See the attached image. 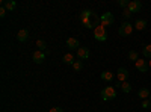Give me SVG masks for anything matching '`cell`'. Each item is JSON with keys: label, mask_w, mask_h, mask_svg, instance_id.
Instances as JSON below:
<instances>
[{"label": "cell", "mask_w": 151, "mask_h": 112, "mask_svg": "<svg viewBox=\"0 0 151 112\" xmlns=\"http://www.w3.org/2000/svg\"><path fill=\"white\" fill-rule=\"evenodd\" d=\"M101 98L104 102H112V100H115L116 98V90H115V86H106V88L101 90Z\"/></svg>", "instance_id": "6da1fadb"}, {"label": "cell", "mask_w": 151, "mask_h": 112, "mask_svg": "<svg viewBox=\"0 0 151 112\" xmlns=\"http://www.w3.org/2000/svg\"><path fill=\"white\" fill-rule=\"evenodd\" d=\"M115 23V17H113L112 12H104L103 15H100V26L103 27H109Z\"/></svg>", "instance_id": "7a4b0ae2"}, {"label": "cell", "mask_w": 151, "mask_h": 112, "mask_svg": "<svg viewBox=\"0 0 151 112\" xmlns=\"http://www.w3.org/2000/svg\"><path fill=\"white\" fill-rule=\"evenodd\" d=\"M94 38L98 41V43H104L107 40V32H106V27L103 26H97L94 29Z\"/></svg>", "instance_id": "3957f363"}, {"label": "cell", "mask_w": 151, "mask_h": 112, "mask_svg": "<svg viewBox=\"0 0 151 112\" xmlns=\"http://www.w3.org/2000/svg\"><path fill=\"white\" fill-rule=\"evenodd\" d=\"M133 29H134V26H132L129 21H124L121 26H119V30L118 32H119L121 36H130L132 32H133Z\"/></svg>", "instance_id": "277c9868"}, {"label": "cell", "mask_w": 151, "mask_h": 112, "mask_svg": "<svg viewBox=\"0 0 151 112\" xmlns=\"http://www.w3.org/2000/svg\"><path fill=\"white\" fill-rule=\"evenodd\" d=\"M129 76H130V73H129V70H127V68H124V67L118 68V74H116L118 82H121V83H122V82H127Z\"/></svg>", "instance_id": "5b68a950"}, {"label": "cell", "mask_w": 151, "mask_h": 112, "mask_svg": "<svg viewBox=\"0 0 151 112\" xmlns=\"http://www.w3.org/2000/svg\"><path fill=\"white\" fill-rule=\"evenodd\" d=\"M45 55H47V53H44V52H41V50H35L33 55H32L33 62H35V64H42L44 59H45Z\"/></svg>", "instance_id": "8992f818"}, {"label": "cell", "mask_w": 151, "mask_h": 112, "mask_svg": "<svg viewBox=\"0 0 151 112\" xmlns=\"http://www.w3.org/2000/svg\"><path fill=\"white\" fill-rule=\"evenodd\" d=\"M134 65H136V70L137 71H141V73H147L148 71V62L147 61H142V59H137L136 62H134Z\"/></svg>", "instance_id": "52a82bcc"}, {"label": "cell", "mask_w": 151, "mask_h": 112, "mask_svg": "<svg viewBox=\"0 0 151 112\" xmlns=\"http://www.w3.org/2000/svg\"><path fill=\"white\" fill-rule=\"evenodd\" d=\"M129 9H130L132 14L133 12H139L142 9V3L139 2V0H132V2L129 3Z\"/></svg>", "instance_id": "ba28073f"}, {"label": "cell", "mask_w": 151, "mask_h": 112, "mask_svg": "<svg viewBox=\"0 0 151 112\" xmlns=\"http://www.w3.org/2000/svg\"><path fill=\"white\" fill-rule=\"evenodd\" d=\"M17 40L20 43H26L29 40V30L27 29H20L18 33H17Z\"/></svg>", "instance_id": "9c48e42d"}, {"label": "cell", "mask_w": 151, "mask_h": 112, "mask_svg": "<svg viewBox=\"0 0 151 112\" xmlns=\"http://www.w3.org/2000/svg\"><path fill=\"white\" fill-rule=\"evenodd\" d=\"M89 48H88V47H80L79 48V50H77V56L80 58V59H88V58H89Z\"/></svg>", "instance_id": "30bf717a"}, {"label": "cell", "mask_w": 151, "mask_h": 112, "mask_svg": "<svg viewBox=\"0 0 151 112\" xmlns=\"http://www.w3.org/2000/svg\"><path fill=\"white\" fill-rule=\"evenodd\" d=\"M67 46H68V48H76V50L80 48V44H79L77 38H68L67 40Z\"/></svg>", "instance_id": "8fae6325"}, {"label": "cell", "mask_w": 151, "mask_h": 112, "mask_svg": "<svg viewBox=\"0 0 151 112\" xmlns=\"http://www.w3.org/2000/svg\"><path fill=\"white\" fill-rule=\"evenodd\" d=\"M82 24L86 29H95V24L92 21V17L91 18H82Z\"/></svg>", "instance_id": "7c38bea8"}, {"label": "cell", "mask_w": 151, "mask_h": 112, "mask_svg": "<svg viewBox=\"0 0 151 112\" xmlns=\"http://www.w3.org/2000/svg\"><path fill=\"white\" fill-rule=\"evenodd\" d=\"M62 62L64 64H68V65H73L74 64V56H73V53H65L64 55V58H62Z\"/></svg>", "instance_id": "4fadbf2b"}, {"label": "cell", "mask_w": 151, "mask_h": 112, "mask_svg": "<svg viewBox=\"0 0 151 112\" xmlns=\"http://www.w3.org/2000/svg\"><path fill=\"white\" fill-rule=\"evenodd\" d=\"M2 6H5V9H6L8 12H11V11H14V9H15L17 3H15V2H12V0H8V2H2Z\"/></svg>", "instance_id": "5bb4252c"}, {"label": "cell", "mask_w": 151, "mask_h": 112, "mask_svg": "<svg viewBox=\"0 0 151 112\" xmlns=\"http://www.w3.org/2000/svg\"><path fill=\"white\" fill-rule=\"evenodd\" d=\"M137 95H139L142 100H147V98L151 95V92L148 91V88H141L139 91H137Z\"/></svg>", "instance_id": "9a60e30c"}, {"label": "cell", "mask_w": 151, "mask_h": 112, "mask_svg": "<svg viewBox=\"0 0 151 112\" xmlns=\"http://www.w3.org/2000/svg\"><path fill=\"white\" fill-rule=\"evenodd\" d=\"M101 79L106 80V82H112V80H113V73L109 71V70L103 71V73H101Z\"/></svg>", "instance_id": "2e32d148"}, {"label": "cell", "mask_w": 151, "mask_h": 112, "mask_svg": "<svg viewBox=\"0 0 151 112\" xmlns=\"http://www.w3.org/2000/svg\"><path fill=\"white\" fill-rule=\"evenodd\" d=\"M147 27V21L145 20H137L136 23H134V29L136 30H144Z\"/></svg>", "instance_id": "e0dca14e"}, {"label": "cell", "mask_w": 151, "mask_h": 112, "mask_svg": "<svg viewBox=\"0 0 151 112\" xmlns=\"http://www.w3.org/2000/svg\"><path fill=\"white\" fill-rule=\"evenodd\" d=\"M36 47H38V50H41V52L45 50V53H48V50H47V44H45L44 40H38V41H36Z\"/></svg>", "instance_id": "ac0fdd59"}, {"label": "cell", "mask_w": 151, "mask_h": 112, "mask_svg": "<svg viewBox=\"0 0 151 112\" xmlns=\"http://www.w3.org/2000/svg\"><path fill=\"white\" fill-rule=\"evenodd\" d=\"M121 91L125 92V94H129V92L132 91V85H130V82H122V83H121Z\"/></svg>", "instance_id": "d6986e66"}, {"label": "cell", "mask_w": 151, "mask_h": 112, "mask_svg": "<svg viewBox=\"0 0 151 112\" xmlns=\"http://www.w3.org/2000/svg\"><path fill=\"white\" fill-rule=\"evenodd\" d=\"M142 55L148 59H151V44H147L144 48H142Z\"/></svg>", "instance_id": "ffe728a7"}, {"label": "cell", "mask_w": 151, "mask_h": 112, "mask_svg": "<svg viewBox=\"0 0 151 112\" xmlns=\"http://www.w3.org/2000/svg\"><path fill=\"white\" fill-rule=\"evenodd\" d=\"M92 15H94V12H92L91 9H83L82 14H80V20H82V18H91Z\"/></svg>", "instance_id": "44dd1931"}, {"label": "cell", "mask_w": 151, "mask_h": 112, "mask_svg": "<svg viewBox=\"0 0 151 112\" xmlns=\"http://www.w3.org/2000/svg\"><path fill=\"white\" fill-rule=\"evenodd\" d=\"M127 56H129V59H130V61H134V62H136L137 59H139V53H137L136 50H130Z\"/></svg>", "instance_id": "7402d4cb"}, {"label": "cell", "mask_w": 151, "mask_h": 112, "mask_svg": "<svg viewBox=\"0 0 151 112\" xmlns=\"http://www.w3.org/2000/svg\"><path fill=\"white\" fill-rule=\"evenodd\" d=\"M73 68H74V71H82V68H83V62L82 61H76L74 64H73Z\"/></svg>", "instance_id": "603a6c76"}, {"label": "cell", "mask_w": 151, "mask_h": 112, "mask_svg": "<svg viewBox=\"0 0 151 112\" xmlns=\"http://www.w3.org/2000/svg\"><path fill=\"white\" fill-rule=\"evenodd\" d=\"M151 106V100H150V98H147V100H142V108L144 109H148Z\"/></svg>", "instance_id": "cb8c5ba5"}, {"label": "cell", "mask_w": 151, "mask_h": 112, "mask_svg": "<svg viewBox=\"0 0 151 112\" xmlns=\"http://www.w3.org/2000/svg\"><path fill=\"white\" fill-rule=\"evenodd\" d=\"M129 3H130V2H127V0H119V2H118V5H119L121 8H125V9L129 8Z\"/></svg>", "instance_id": "d4e9b609"}, {"label": "cell", "mask_w": 151, "mask_h": 112, "mask_svg": "<svg viewBox=\"0 0 151 112\" xmlns=\"http://www.w3.org/2000/svg\"><path fill=\"white\" fill-rule=\"evenodd\" d=\"M122 15H124V18H130V17H132L130 9H129V8H127V9H124V11H122Z\"/></svg>", "instance_id": "484cf974"}, {"label": "cell", "mask_w": 151, "mask_h": 112, "mask_svg": "<svg viewBox=\"0 0 151 112\" xmlns=\"http://www.w3.org/2000/svg\"><path fill=\"white\" fill-rule=\"evenodd\" d=\"M6 12H8V11L5 9V6H2V8H0V17H2V18H3V17L6 15Z\"/></svg>", "instance_id": "4316f807"}, {"label": "cell", "mask_w": 151, "mask_h": 112, "mask_svg": "<svg viewBox=\"0 0 151 112\" xmlns=\"http://www.w3.org/2000/svg\"><path fill=\"white\" fill-rule=\"evenodd\" d=\"M48 112H64V109H62V108H52Z\"/></svg>", "instance_id": "83f0119b"}, {"label": "cell", "mask_w": 151, "mask_h": 112, "mask_svg": "<svg viewBox=\"0 0 151 112\" xmlns=\"http://www.w3.org/2000/svg\"><path fill=\"white\" fill-rule=\"evenodd\" d=\"M148 65H150V67H151V61H150V62H148Z\"/></svg>", "instance_id": "f1b7e54d"}, {"label": "cell", "mask_w": 151, "mask_h": 112, "mask_svg": "<svg viewBox=\"0 0 151 112\" xmlns=\"http://www.w3.org/2000/svg\"><path fill=\"white\" fill-rule=\"evenodd\" d=\"M150 100H151V95H150Z\"/></svg>", "instance_id": "f546056e"}]
</instances>
